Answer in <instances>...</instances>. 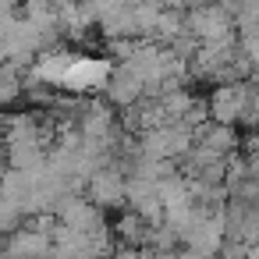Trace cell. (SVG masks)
<instances>
[{
	"instance_id": "1",
	"label": "cell",
	"mask_w": 259,
	"mask_h": 259,
	"mask_svg": "<svg viewBox=\"0 0 259 259\" xmlns=\"http://www.w3.org/2000/svg\"><path fill=\"white\" fill-rule=\"evenodd\" d=\"M39 75L57 78V82L68 85V89H89V85H96V82L107 75V68H103L100 61H64V68H61V64H43Z\"/></svg>"
}]
</instances>
